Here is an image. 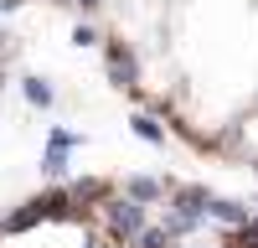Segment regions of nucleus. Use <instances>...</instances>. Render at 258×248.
<instances>
[{
    "mask_svg": "<svg viewBox=\"0 0 258 248\" xmlns=\"http://www.w3.org/2000/svg\"><path fill=\"white\" fill-rule=\"evenodd\" d=\"M145 222H150V217H145L140 202H129V197H119V202L109 197V202H103V233H109L114 243H129Z\"/></svg>",
    "mask_w": 258,
    "mask_h": 248,
    "instance_id": "1",
    "label": "nucleus"
},
{
    "mask_svg": "<svg viewBox=\"0 0 258 248\" xmlns=\"http://www.w3.org/2000/svg\"><path fill=\"white\" fill-rule=\"evenodd\" d=\"M103 73H109L114 88L124 93H135V83H140V57L129 41H103Z\"/></svg>",
    "mask_w": 258,
    "mask_h": 248,
    "instance_id": "2",
    "label": "nucleus"
},
{
    "mask_svg": "<svg viewBox=\"0 0 258 248\" xmlns=\"http://www.w3.org/2000/svg\"><path fill=\"white\" fill-rule=\"evenodd\" d=\"M73 145H78V135H73V130H52V135H47V155H41V171H47L52 181H57V176H68V150H73Z\"/></svg>",
    "mask_w": 258,
    "mask_h": 248,
    "instance_id": "3",
    "label": "nucleus"
},
{
    "mask_svg": "<svg viewBox=\"0 0 258 248\" xmlns=\"http://www.w3.org/2000/svg\"><path fill=\"white\" fill-rule=\"evenodd\" d=\"M68 197L78 207H103V202H109V181H103V176H83V181L68 186Z\"/></svg>",
    "mask_w": 258,
    "mask_h": 248,
    "instance_id": "4",
    "label": "nucleus"
},
{
    "mask_svg": "<svg viewBox=\"0 0 258 248\" xmlns=\"http://www.w3.org/2000/svg\"><path fill=\"white\" fill-rule=\"evenodd\" d=\"M207 217L222 222V227H243V222H248V207H243V202H227V197H212V202H207Z\"/></svg>",
    "mask_w": 258,
    "mask_h": 248,
    "instance_id": "5",
    "label": "nucleus"
},
{
    "mask_svg": "<svg viewBox=\"0 0 258 248\" xmlns=\"http://www.w3.org/2000/svg\"><path fill=\"white\" fill-rule=\"evenodd\" d=\"M129 202H140V207H150V202H160L165 197V181H155V176H129Z\"/></svg>",
    "mask_w": 258,
    "mask_h": 248,
    "instance_id": "6",
    "label": "nucleus"
},
{
    "mask_svg": "<svg viewBox=\"0 0 258 248\" xmlns=\"http://www.w3.org/2000/svg\"><path fill=\"white\" fill-rule=\"evenodd\" d=\"M21 93H26V98L36 103V109H52V98H57L47 78H21Z\"/></svg>",
    "mask_w": 258,
    "mask_h": 248,
    "instance_id": "7",
    "label": "nucleus"
},
{
    "mask_svg": "<svg viewBox=\"0 0 258 248\" xmlns=\"http://www.w3.org/2000/svg\"><path fill=\"white\" fill-rule=\"evenodd\" d=\"M129 130H135L140 140H150V145H160V140H165V130H160L150 114H135V119H129Z\"/></svg>",
    "mask_w": 258,
    "mask_h": 248,
    "instance_id": "8",
    "label": "nucleus"
},
{
    "mask_svg": "<svg viewBox=\"0 0 258 248\" xmlns=\"http://www.w3.org/2000/svg\"><path fill=\"white\" fill-rule=\"evenodd\" d=\"M73 41H78V47H98V31L88 26V21H78V26H73Z\"/></svg>",
    "mask_w": 258,
    "mask_h": 248,
    "instance_id": "9",
    "label": "nucleus"
},
{
    "mask_svg": "<svg viewBox=\"0 0 258 248\" xmlns=\"http://www.w3.org/2000/svg\"><path fill=\"white\" fill-rule=\"evenodd\" d=\"M73 6H78L83 16H88V11H98V6H103V0H73Z\"/></svg>",
    "mask_w": 258,
    "mask_h": 248,
    "instance_id": "10",
    "label": "nucleus"
},
{
    "mask_svg": "<svg viewBox=\"0 0 258 248\" xmlns=\"http://www.w3.org/2000/svg\"><path fill=\"white\" fill-rule=\"evenodd\" d=\"M0 52H6V26H0Z\"/></svg>",
    "mask_w": 258,
    "mask_h": 248,
    "instance_id": "11",
    "label": "nucleus"
},
{
    "mask_svg": "<svg viewBox=\"0 0 258 248\" xmlns=\"http://www.w3.org/2000/svg\"><path fill=\"white\" fill-rule=\"evenodd\" d=\"M0 88H6V73H0Z\"/></svg>",
    "mask_w": 258,
    "mask_h": 248,
    "instance_id": "12",
    "label": "nucleus"
}]
</instances>
